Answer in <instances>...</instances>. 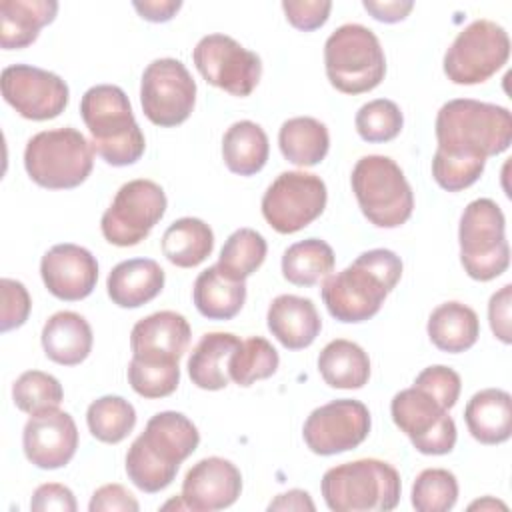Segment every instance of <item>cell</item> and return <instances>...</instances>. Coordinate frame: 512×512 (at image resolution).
<instances>
[{
	"mask_svg": "<svg viewBox=\"0 0 512 512\" xmlns=\"http://www.w3.org/2000/svg\"><path fill=\"white\" fill-rule=\"evenodd\" d=\"M268 136L260 124L252 120L234 122L222 138V158L230 172L252 176L260 172L268 160Z\"/></svg>",
	"mask_w": 512,
	"mask_h": 512,
	"instance_id": "cell-31",
	"label": "cell"
},
{
	"mask_svg": "<svg viewBox=\"0 0 512 512\" xmlns=\"http://www.w3.org/2000/svg\"><path fill=\"white\" fill-rule=\"evenodd\" d=\"M214 248V232L200 218H178L162 236V252L178 268H194L202 264Z\"/></svg>",
	"mask_w": 512,
	"mask_h": 512,
	"instance_id": "cell-32",
	"label": "cell"
},
{
	"mask_svg": "<svg viewBox=\"0 0 512 512\" xmlns=\"http://www.w3.org/2000/svg\"><path fill=\"white\" fill-rule=\"evenodd\" d=\"M26 458L42 468L56 470L66 466L78 448V428L64 410H46L30 416L22 432Z\"/></svg>",
	"mask_w": 512,
	"mask_h": 512,
	"instance_id": "cell-18",
	"label": "cell"
},
{
	"mask_svg": "<svg viewBox=\"0 0 512 512\" xmlns=\"http://www.w3.org/2000/svg\"><path fill=\"white\" fill-rule=\"evenodd\" d=\"M196 102V82L188 68L176 58L152 60L140 82V104L144 116L162 128L188 120Z\"/></svg>",
	"mask_w": 512,
	"mask_h": 512,
	"instance_id": "cell-13",
	"label": "cell"
},
{
	"mask_svg": "<svg viewBox=\"0 0 512 512\" xmlns=\"http://www.w3.org/2000/svg\"><path fill=\"white\" fill-rule=\"evenodd\" d=\"M502 508V510H506V504H502V502H496L494 498H490V496H486L484 500H478V502H472L468 508L470 510H476V508H480V510H486V508Z\"/></svg>",
	"mask_w": 512,
	"mask_h": 512,
	"instance_id": "cell-51",
	"label": "cell"
},
{
	"mask_svg": "<svg viewBox=\"0 0 512 512\" xmlns=\"http://www.w3.org/2000/svg\"><path fill=\"white\" fill-rule=\"evenodd\" d=\"M192 300L204 318L230 320L244 306L246 282L230 280L214 264L196 276L194 288H192Z\"/></svg>",
	"mask_w": 512,
	"mask_h": 512,
	"instance_id": "cell-28",
	"label": "cell"
},
{
	"mask_svg": "<svg viewBox=\"0 0 512 512\" xmlns=\"http://www.w3.org/2000/svg\"><path fill=\"white\" fill-rule=\"evenodd\" d=\"M54 0H2L0 2V46L20 50L36 42L40 28L56 18Z\"/></svg>",
	"mask_w": 512,
	"mask_h": 512,
	"instance_id": "cell-26",
	"label": "cell"
},
{
	"mask_svg": "<svg viewBox=\"0 0 512 512\" xmlns=\"http://www.w3.org/2000/svg\"><path fill=\"white\" fill-rule=\"evenodd\" d=\"M200 432L182 412L154 414L126 452V474L136 488L154 494L176 478L180 464L198 448Z\"/></svg>",
	"mask_w": 512,
	"mask_h": 512,
	"instance_id": "cell-3",
	"label": "cell"
},
{
	"mask_svg": "<svg viewBox=\"0 0 512 512\" xmlns=\"http://www.w3.org/2000/svg\"><path fill=\"white\" fill-rule=\"evenodd\" d=\"M188 320L172 310L154 312L138 320L130 332L132 358L178 362L190 344Z\"/></svg>",
	"mask_w": 512,
	"mask_h": 512,
	"instance_id": "cell-21",
	"label": "cell"
},
{
	"mask_svg": "<svg viewBox=\"0 0 512 512\" xmlns=\"http://www.w3.org/2000/svg\"><path fill=\"white\" fill-rule=\"evenodd\" d=\"M166 212V194L160 184L138 178L120 186L100 220L102 236L114 246H136Z\"/></svg>",
	"mask_w": 512,
	"mask_h": 512,
	"instance_id": "cell-11",
	"label": "cell"
},
{
	"mask_svg": "<svg viewBox=\"0 0 512 512\" xmlns=\"http://www.w3.org/2000/svg\"><path fill=\"white\" fill-rule=\"evenodd\" d=\"M334 250L320 238H306L286 248L282 276L294 286H314L334 270Z\"/></svg>",
	"mask_w": 512,
	"mask_h": 512,
	"instance_id": "cell-34",
	"label": "cell"
},
{
	"mask_svg": "<svg viewBox=\"0 0 512 512\" xmlns=\"http://www.w3.org/2000/svg\"><path fill=\"white\" fill-rule=\"evenodd\" d=\"M328 192L320 176L282 172L262 196V216L280 234H294L312 224L326 208Z\"/></svg>",
	"mask_w": 512,
	"mask_h": 512,
	"instance_id": "cell-12",
	"label": "cell"
},
{
	"mask_svg": "<svg viewBox=\"0 0 512 512\" xmlns=\"http://www.w3.org/2000/svg\"><path fill=\"white\" fill-rule=\"evenodd\" d=\"M354 124L362 140L378 144L394 140L400 134L404 126V116L396 102L388 98H376L360 106Z\"/></svg>",
	"mask_w": 512,
	"mask_h": 512,
	"instance_id": "cell-40",
	"label": "cell"
},
{
	"mask_svg": "<svg viewBox=\"0 0 512 512\" xmlns=\"http://www.w3.org/2000/svg\"><path fill=\"white\" fill-rule=\"evenodd\" d=\"M164 288V270L156 260L130 258L116 264L106 280L110 300L120 308H138Z\"/></svg>",
	"mask_w": 512,
	"mask_h": 512,
	"instance_id": "cell-23",
	"label": "cell"
},
{
	"mask_svg": "<svg viewBox=\"0 0 512 512\" xmlns=\"http://www.w3.org/2000/svg\"><path fill=\"white\" fill-rule=\"evenodd\" d=\"M278 146L288 162L296 166H316L326 158L330 148L328 128L310 116L290 118L280 126Z\"/></svg>",
	"mask_w": 512,
	"mask_h": 512,
	"instance_id": "cell-33",
	"label": "cell"
},
{
	"mask_svg": "<svg viewBox=\"0 0 512 512\" xmlns=\"http://www.w3.org/2000/svg\"><path fill=\"white\" fill-rule=\"evenodd\" d=\"M280 358L276 348L262 336H252L234 350L228 374L238 386H252L256 380L270 378L278 370Z\"/></svg>",
	"mask_w": 512,
	"mask_h": 512,
	"instance_id": "cell-37",
	"label": "cell"
},
{
	"mask_svg": "<svg viewBox=\"0 0 512 512\" xmlns=\"http://www.w3.org/2000/svg\"><path fill=\"white\" fill-rule=\"evenodd\" d=\"M192 58L208 84L232 96H250L262 76L260 56L226 34L200 38Z\"/></svg>",
	"mask_w": 512,
	"mask_h": 512,
	"instance_id": "cell-15",
	"label": "cell"
},
{
	"mask_svg": "<svg viewBox=\"0 0 512 512\" xmlns=\"http://www.w3.org/2000/svg\"><path fill=\"white\" fill-rule=\"evenodd\" d=\"M362 6L378 22L394 24V22L404 20L410 14V10L414 8V2H402V0H384V2L364 0Z\"/></svg>",
	"mask_w": 512,
	"mask_h": 512,
	"instance_id": "cell-48",
	"label": "cell"
},
{
	"mask_svg": "<svg viewBox=\"0 0 512 512\" xmlns=\"http://www.w3.org/2000/svg\"><path fill=\"white\" fill-rule=\"evenodd\" d=\"M0 86L4 100L28 120H52L68 106V84L58 74L38 66H6Z\"/></svg>",
	"mask_w": 512,
	"mask_h": 512,
	"instance_id": "cell-17",
	"label": "cell"
},
{
	"mask_svg": "<svg viewBox=\"0 0 512 512\" xmlns=\"http://www.w3.org/2000/svg\"><path fill=\"white\" fill-rule=\"evenodd\" d=\"M240 338L232 332H208L194 346L188 358V374L192 384L202 390H222L228 386V364Z\"/></svg>",
	"mask_w": 512,
	"mask_h": 512,
	"instance_id": "cell-27",
	"label": "cell"
},
{
	"mask_svg": "<svg viewBox=\"0 0 512 512\" xmlns=\"http://www.w3.org/2000/svg\"><path fill=\"white\" fill-rule=\"evenodd\" d=\"M80 116L92 136V148L110 166H130L146 148L130 100L120 86L98 84L84 92Z\"/></svg>",
	"mask_w": 512,
	"mask_h": 512,
	"instance_id": "cell-4",
	"label": "cell"
},
{
	"mask_svg": "<svg viewBox=\"0 0 512 512\" xmlns=\"http://www.w3.org/2000/svg\"><path fill=\"white\" fill-rule=\"evenodd\" d=\"M30 508L34 512H48V510H58V512H76L78 504L72 494V490L64 484L58 482H48L42 484L34 490Z\"/></svg>",
	"mask_w": 512,
	"mask_h": 512,
	"instance_id": "cell-45",
	"label": "cell"
},
{
	"mask_svg": "<svg viewBox=\"0 0 512 512\" xmlns=\"http://www.w3.org/2000/svg\"><path fill=\"white\" fill-rule=\"evenodd\" d=\"M458 500V480L446 468H426L412 484V506L418 512H448Z\"/></svg>",
	"mask_w": 512,
	"mask_h": 512,
	"instance_id": "cell-39",
	"label": "cell"
},
{
	"mask_svg": "<svg viewBox=\"0 0 512 512\" xmlns=\"http://www.w3.org/2000/svg\"><path fill=\"white\" fill-rule=\"evenodd\" d=\"M394 424L410 438L420 454L442 456L456 444V424L448 410L428 392L412 386L390 402Z\"/></svg>",
	"mask_w": 512,
	"mask_h": 512,
	"instance_id": "cell-14",
	"label": "cell"
},
{
	"mask_svg": "<svg viewBox=\"0 0 512 512\" xmlns=\"http://www.w3.org/2000/svg\"><path fill=\"white\" fill-rule=\"evenodd\" d=\"M0 294H2V316H0V330L8 332L20 328L30 314L32 300L26 286L12 278L0 280Z\"/></svg>",
	"mask_w": 512,
	"mask_h": 512,
	"instance_id": "cell-43",
	"label": "cell"
},
{
	"mask_svg": "<svg viewBox=\"0 0 512 512\" xmlns=\"http://www.w3.org/2000/svg\"><path fill=\"white\" fill-rule=\"evenodd\" d=\"M468 432L482 444H502L512 436V396L500 388L476 392L464 410Z\"/></svg>",
	"mask_w": 512,
	"mask_h": 512,
	"instance_id": "cell-25",
	"label": "cell"
},
{
	"mask_svg": "<svg viewBox=\"0 0 512 512\" xmlns=\"http://www.w3.org/2000/svg\"><path fill=\"white\" fill-rule=\"evenodd\" d=\"M318 372L332 388L358 390L370 378V358L356 342L336 338L322 348Z\"/></svg>",
	"mask_w": 512,
	"mask_h": 512,
	"instance_id": "cell-30",
	"label": "cell"
},
{
	"mask_svg": "<svg viewBox=\"0 0 512 512\" xmlns=\"http://www.w3.org/2000/svg\"><path fill=\"white\" fill-rule=\"evenodd\" d=\"M504 230L506 220L494 200L476 198L464 208L458 240L460 262L470 278L488 282L506 272L510 264V246Z\"/></svg>",
	"mask_w": 512,
	"mask_h": 512,
	"instance_id": "cell-9",
	"label": "cell"
},
{
	"mask_svg": "<svg viewBox=\"0 0 512 512\" xmlns=\"http://www.w3.org/2000/svg\"><path fill=\"white\" fill-rule=\"evenodd\" d=\"M324 66L330 84L344 94L374 90L386 74V56L378 36L362 24L336 28L324 44Z\"/></svg>",
	"mask_w": 512,
	"mask_h": 512,
	"instance_id": "cell-7",
	"label": "cell"
},
{
	"mask_svg": "<svg viewBox=\"0 0 512 512\" xmlns=\"http://www.w3.org/2000/svg\"><path fill=\"white\" fill-rule=\"evenodd\" d=\"M510 306H512V284H504L498 292L492 294L488 302V320L494 336L510 344L512 334H510Z\"/></svg>",
	"mask_w": 512,
	"mask_h": 512,
	"instance_id": "cell-47",
	"label": "cell"
},
{
	"mask_svg": "<svg viewBox=\"0 0 512 512\" xmlns=\"http://www.w3.org/2000/svg\"><path fill=\"white\" fill-rule=\"evenodd\" d=\"M90 434L106 444L122 442L136 426V410L122 396H102L86 410Z\"/></svg>",
	"mask_w": 512,
	"mask_h": 512,
	"instance_id": "cell-36",
	"label": "cell"
},
{
	"mask_svg": "<svg viewBox=\"0 0 512 512\" xmlns=\"http://www.w3.org/2000/svg\"><path fill=\"white\" fill-rule=\"evenodd\" d=\"M428 336L438 350L460 354L476 344L480 322L470 306L456 300L444 302L428 318Z\"/></svg>",
	"mask_w": 512,
	"mask_h": 512,
	"instance_id": "cell-29",
	"label": "cell"
},
{
	"mask_svg": "<svg viewBox=\"0 0 512 512\" xmlns=\"http://www.w3.org/2000/svg\"><path fill=\"white\" fill-rule=\"evenodd\" d=\"M268 510H316L310 494L306 490H288L284 494H278L270 504Z\"/></svg>",
	"mask_w": 512,
	"mask_h": 512,
	"instance_id": "cell-50",
	"label": "cell"
},
{
	"mask_svg": "<svg viewBox=\"0 0 512 512\" xmlns=\"http://www.w3.org/2000/svg\"><path fill=\"white\" fill-rule=\"evenodd\" d=\"M434 132V154L486 164L488 156L502 154L512 144V114L498 104L456 98L438 110Z\"/></svg>",
	"mask_w": 512,
	"mask_h": 512,
	"instance_id": "cell-1",
	"label": "cell"
},
{
	"mask_svg": "<svg viewBox=\"0 0 512 512\" xmlns=\"http://www.w3.org/2000/svg\"><path fill=\"white\" fill-rule=\"evenodd\" d=\"M88 510L90 512H110V510L138 512L140 504L122 484H104L92 494Z\"/></svg>",
	"mask_w": 512,
	"mask_h": 512,
	"instance_id": "cell-46",
	"label": "cell"
},
{
	"mask_svg": "<svg viewBox=\"0 0 512 512\" xmlns=\"http://www.w3.org/2000/svg\"><path fill=\"white\" fill-rule=\"evenodd\" d=\"M128 382L144 398H164L178 388L180 366L178 362L132 358L128 364Z\"/></svg>",
	"mask_w": 512,
	"mask_h": 512,
	"instance_id": "cell-41",
	"label": "cell"
},
{
	"mask_svg": "<svg viewBox=\"0 0 512 512\" xmlns=\"http://www.w3.org/2000/svg\"><path fill=\"white\" fill-rule=\"evenodd\" d=\"M268 330L288 350L308 348L322 330L320 314L310 298L280 294L268 306Z\"/></svg>",
	"mask_w": 512,
	"mask_h": 512,
	"instance_id": "cell-22",
	"label": "cell"
},
{
	"mask_svg": "<svg viewBox=\"0 0 512 512\" xmlns=\"http://www.w3.org/2000/svg\"><path fill=\"white\" fill-rule=\"evenodd\" d=\"M320 490L334 512H388L400 502L398 470L378 458H360L324 472Z\"/></svg>",
	"mask_w": 512,
	"mask_h": 512,
	"instance_id": "cell-5",
	"label": "cell"
},
{
	"mask_svg": "<svg viewBox=\"0 0 512 512\" xmlns=\"http://www.w3.org/2000/svg\"><path fill=\"white\" fill-rule=\"evenodd\" d=\"M12 400L16 408L34 416L58 408L64 400V390L52 374L42 370H26L12 384Z\"/></svg>",
	"mask_w": 512,
	"mask_h": 512,
	"instance_id": "cell-38",
	"label": "cell"
},
{
	"mask_svg": "<svg viewBox=\"0 0 512 512\" xmlns=\"http://www.w3.org/2000/svg\"><path fill=\"white\" fill-rule=\"evenodd\" d=\"M242 492V474L226 458L198 460L184 476L182 500L186 510L212 512L232 506Z\"/></svg>",
	"mask_w": 512,
	"mask_h": 512,
	"instance_id": "cell-20",
	"label": "cell"
},
{
	"mask_svg": "<svg viewBox=\"0 0 512 512\" xmlns=\"http://www.w3.org/2000/svg\"><path fill=\"white\" fill-rule=\"evenodd\" d=\"M510 56L508 32L486 18L470 22L444 54V74L454 84H480L494 76Z\"/></svg>",
	"mask_w": 512,
	"mask_h": 512,
	"instance_id": "cell-10",
	"label": "cell"
},
{
	"mask_svg": "<svg viewBox=\"0 0 512 512\" xmlns=\"http://www.w3.org/2000/svg\"><path fill=\"white\" fill-rule=\"evenodd\" d=\"M92 328L78 312L62 310L52 314L42 328L44 354L62 366L84 362L92 350Z\"/></svg>",
	"mask_w": 512,
	"mask_h": 512,
	"instance_id": "cell-24",
	"label": "cell"
},
{
	"mask_svg": "<svg viewBox=\"0 0 512 512\" xmlns=\"http://www.w3.org/2000/svg\"><path fill=\"white\" fill-rule=\"evenodd\" d=\"M414 386L428 392L432 398H436L446 410H450L460 396V376L456 370L444 366V364H436V366H428L424 368L416 380Z\"/></svg>",
	"mask_w": 512,
	"mask_h": 512,
	"instance_id": "cell-42",
	"label": "cell"
},
{
	"mask_svg": "<svg viewBox=\"0 0 512 512\" xmlns=\"http://www.w3.org/2000/svg\"><path fill=\"white\" fill-rule=\"evenodd\" d=\"M136 12L148 22H168L180 10V0H144L132 4Z\"/></svg>",
	"mask_w": 512,
	"mask_h": 512,
	"instance_id": "cell-49",
	"label": "cell"
},
{
	"mask_svg": "<svg viewBox=\"0 0 512 512\" xmlns=\"http://www.w3.org/2000/svg\"><path fill=\"white\" fill-rule=\"evenodd\" d=\"M282 10L286 14V20L302 30V32H312L320 26L326 24L332 2L328 0H284Z\"/></svg>",
	"mask_w": 512,
	"mask_h": 512,
	"instance_id": "cell-44",
	"label": "cell"
},
{
	"mask_svg": "<svg viewBox=\"0 0 512 512\" xmlns=\"http://www.w3.org/2000/svg\"><path fill=\"white\" fill-rule=\"evenodd\" d=\"M400 276V256L386 248H374L362 252L342 272L326 276L320 294L330 316L356 324L378 314Z\"/></svg>",
	"mask_w": 512,
	"mask_h": 512,
	"instance_id": "cell-2",
	"label": "cell"
},
{
	"mask_svg": "<svg viewBox=\"0 0 512 512\" xmlns=\"http://www.w3.org/2000/svg\"><path fill=\"white\" fill-rule=\"evenodd\" d=\"M350 182L362 214L374 226L398 228L412 216V188L392 158L362 156L352 168Z\"/></svg>",
	"mask_w": 512,
	"mask_h": 512,
	"instance_id": "cell-8",
	"label": "cell"
},
{
	"mask_svg": "<svg viewBox=\"0 0 512 512\" xmlns=\"http://www.w3.org/2000/svg\"><path fill=\"white\" fill-rule=\"evenodd\" d=\"M40 276L52 296L76 302L92 294L98 280V262L90 250L78 244H56L42 256Z\"/></svg>",
	"mask_w": 512,
	"mask_h": 512,
	"instance_id": "cell-19",
	"label": "cell"
},
{
	"mask_svg": "<svg viewBox=\"0 0 512 512\" xmlns=\"http://www.w3.org/2000/svg\"><path fill=\"white\" fill-rule=\"evenodd\" d=\"M370 432V412L360 400L340 398L316 410L304 422L306 446L320 456L348 452L360 446Z\"/></svg>",
	"mask_w": 512,
	"mask_h": 512,
	"instance_id": "cell-16",
	"label": "cell"
},
{
	"mask_svg": "<svg viewBox=\"0 0 512 512\" xmlns=\"http://www.w3.org/2000/svg\"><path fill=\"white\" fill-rule=\"evenodd\" d=\"M94 148L76 128L64 126L34 134L24 150V168L32 182L48 190L80 186L92 172Z\"/></svg>",
	"mask_w": 512,
	"mask_h": 512,
	"instance_id": "cell-6",
	"label": "cell"
},
{
	"mask_svg": "<svg viewBox=\"0 0 512 512\" xmlns=\"http://www.w3.org/2000/svg\"><path fill=\"white\" fill-rule=\"evenodd\" d=\"M266 250L268 246L260 232L252 228H238L224 242L216 266L230 280H246L262 266Z\"/></svg>",
	"mask_w": 512,
	"mask_h": 512,
	"instance_id": "cell-35",
	"label": "cell"
}]
</instances>
